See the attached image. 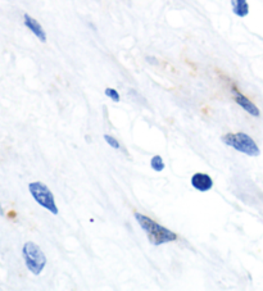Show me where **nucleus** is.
<instances>
[{
  "label": "nucleus",
  "instance_id": "obj_3",
  "mask_svg": "<svg viewBox=\"0 0 263 291\" xmlns=\"http://www.w3.org/2000/svg\"><path fill=\"white\" fill-rule=\"evenodd\" d=\"M25 264L33 275L39 276L46 265V257L40 246L33 241H27L22 248Z\"/></svg>",
  "mask_w": 263,
  "mask_h": 291
},
{
  "label": "nucleus",
  "instance_id": "obj_5",
  "mask_svg": "<svg viewBox=\"0 0 263 291\" xmlns=\"http://www.w3.org/2000/svg\"><path fill=\"white\" fill-rule=\"evenodd\" d=\"M232 95H234L235 103H236L241 109H244V111L247 112V113H249L250 116H253V117H260L261 116L260 108H258V107H257V105L254 104L250 99H248L245 95L241 94V92L239 91V90H236V88L232 90Z\"/></svg>",
  "mask_w": 263,
  "mask_h": 291
},
{
  "label": "nucleus",
  "instance_id": "obj_7",
  "mask_svg": "<svg viewBox=\"0 0 263 291\" xmlns=\"http://www.w3.org/2000/svg\"><path fill=\"white\" fill-rule=\"evenodd\" d=\"M23 23H25V26H26L27 29H29L30 31H31V32H33V35H35V36L41 41V43H46L48 36H46L45 29H42V26L40 25L39 21L35 20V18L30 16L29 13H25L23 14Z\"/></svg>",
  "mask_w": 263,
  "mask_h": 291
},
{
  "label": "nucleus",
  "instance_id": "obj_11",
  "mask_svg": "<svg viewBox=\"0 0 263 291\" xmlns=\"http://www.w3.org/2000/svg\"><path fill=\"white\" fill-rule=\"evenodd\" d=\"M104 141H105V143H107L109 146L113 147V149H116V150H118V149L121 147L120 141H118L116 138H113V136H111V135H108V134L104 135Z\"/></svg>",
  "mask_w": 263,
  "mask_h": 291
},
{
  "label": "nucleus",
  "instance_id": "obj_12",
  "mask_svg": "<svg viewBox=\"0 0 263 291\" xmlns=\"http://www.w3.org/2000/svg\"><path fill=\"white\" fill-rule=\"evenodd\" d=\"M0 216H4V209L3 206H1V204H0Z\"/></svg>",
  "mask_w": 263,
  "mask_h": 291
},
{
  "label": "nucleus",
  "instance_id": "obj_10",
  "mask_svg": "<svg viewBox=\"0 0 263 291\" xmlns=\"http://www.w3.org/2000/svg\"><path fill=\"white\" fill-rule=\"evenodd\" d=\"M104 94H105V96H108L109 99H112L114 103H118L121 100V95L120 92L116 90V88L113 87H107L105 90H104Z\"/></svg>",
  "mask_w": 263,
  "mask_h": 291
},
{
  "label": "nucleus",
  "instance_id": "obj_4",
  "mask_svg": "<svg viewBox=\"0 0 263 291\" xmlns=\"http://www.w3.org/2000/svg\"><path fill=\"white\" fill-rule=\"evenodd\" d=\"M29 191L35 199V202L39 204L40 206L45 208L48 212L57 216L59 213L58 206L56 203V198L53 195L52 190L46 186L45 183L40 182V181H35V182L29 183Z\"/></svg>",
  "mask_w": 263,
  "mask_h": 291
},
{
  "label": "nucleus",
  "instance_id": "obj_6",
  "mask_svg": "<svg viewBox=\"0 0 263 291\" xmlns=\"http://www.w3.org/2000/svg\"><path fill=\"white\" fill-rule=\"evenodd\" d=\"M192 186L194 187L199 193H207L213 187V180L212 177L207 174H201V172H197L192 176L190 180Z\"/></svg>",
  "mask_w": 263,
  "mask_h": 291
},
{
  "label": "nucleus",
  "instance_id": "obj_1",
  "mask_svg": "<svg viewBox=\"0 0 263 291\" xmlns=\"http://www.w3.org/2000/svg\"><path fill=\"white\" fill-rule=\"evenodd\" d=\"M135 219L139 226L146 233L148 240L152 245L160 246L163 244H168L177 240V235L164 226L160 225L156 221H153L150 217L145 216L143 213H135Z\"/></svg>",
  "mask_w": 263,
  "mask_h": 291
},
{
  "label": "nucleus",
  "instance_id": "obj_9",
  "mask_svg": "<svg viewBox=\"0 0 263 291\" xmlns=\"http://www.w3.org/2000/svg\"><path fill=\"white\" fill-rule=\"evenodd\" d=\"M150 167H152L153 171L156 172H162L164 170V162H163V158L161 155H154V157L150 159Z\"/></svg>",
  "mask_w": 263,
  "mask_h": 291
},
{
  "label": "nucleus",
  "instance_id": "obj_8",
  "mask_svg": "<svg viewBox=\"0 0 263 291\" xmlns=\"http://www.w3.org/2000/svg\"><path fill=\"white\" fill-rule=\"evenodd\" d=\"M231 7H232V13L239 18H245L250 12L248 0H231Z\"/></svg>",
  "mask_w": 263,
  "mask_h": 291
},
{
  "label": "nucleus",
  "instance_id": "obj_2",
  "mask_svg": "<svg viewBox=\"0 0 263 291\" xmlns=\"http://www.w3.org/2000/svg\"><path fill=\"white\" fill-rule=\"evenodd\" d=\"M221 141L225 145L249 157H258L261 154L260 146L257 145L253 138L245 132H229L222 136Z\"/></svg>",
  "mask_w": 263,
  "mask_h": 291
}]
</instances>
